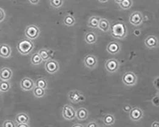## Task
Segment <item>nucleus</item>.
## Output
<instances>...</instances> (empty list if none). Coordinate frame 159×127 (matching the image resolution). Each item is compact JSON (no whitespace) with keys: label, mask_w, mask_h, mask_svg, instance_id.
I'll use <instances>...</instances> for the list:
<instances>
[{"label":"nucleus","mask_w":159,"mask_h":127,"mask_svg":"<svg viewBox=\"0 0 159 127\" xmlns=\"http://www.w3.org/2000/svg\"><path fill=\"white\" fill-rule=\"evenodd\" d=\"M111 34L112 36L116 39H124L128 34L127 27L124 23L117 22L111 26Z\"/></svg>","instance_id":"1"},{"label":"nucleus","mask_w":159,"mask_h":127,"mask_svg":"<svg viewBox=\"0 0 159 127\" xmlns=\"http://www.w3.org/2000/svg\"><path fill=\"white\" fill-rule=\"evenodd\" d=\"M34 48V43L28 39H22L17 44V49L18 51L24 55L30 54Z\"/></svg>","instance_id":"2"},{"label":"nucleus","mask_w":159,"mask_h":127,"mask_svg":"<svg viewBox=\"0 0 159 127\" xmlns=\"http://www.w3.org/2000/svg\"><path fill=\"white\" fill-rule=\"evenodd\" d=\"M122 80L126 86H133L137 84L138 77L133 72H127L123 75Z\"/></svg>","instance_id":"3"},{"label":"nucleus","mask_w":159,"mask_h":127,"mask_svg":"<svg viewBox=\"0 0 159 127\" xmlns=\"http://www.w3.org/2000/svg\"><path fill=\"white\" fill-rule=\"evenodd\" d=\"M40 30L35 25H30L26 28L25 35L26 37L30 40L36 39L39 36Z\"/></svg>","instance_id":"4"},{"label":"nucleus","mask_w":159,"mask_h":127,"mask_svg":"<svg viewBox=\"0 0 159 127\" xmlns=\"http://www.w3.org/2000/svg\"><path fill=\"white\" fill-rule=\"evenodd\" d=\"M76 111L71 105L66 104L63 107L62 114L65 119L67 120H71L76 118Z\"/></svg>","instance_id":"5"},{"label":"nucleus","mask_w":159,"mask_h":127,"mask_svg":"<svg viewBox=\"0 0 159 127\" xmlns=\"http://www.w3.org/2000/svg\"><path fill=\"white\" fill-rule=\"evenodd\" d=\"M69 100L74 103H78L83 102L85 99L82 93L77 90H71L68 94Z\"/></svg>","instance_id":"6"},{"label":"nucleus","mask_w":159,"mask_h":127,"mask_svg":"<svg viewBox=\"0 0 159 127\" xmlns=\"http://www.w3.org/2000/svg\"><path fill=\"white\" fill-rule=\"evenodd\" d=\"M144 21V17L140 11H135L130 15L129 17V22L135 26L140 25Z\"/></svg>","instance_id":"7"},{"label":"nucleus","mask_w":159,"mask_h":127,"mask_svg":"<svg viewBox=\"0 0 159 127\" xmlns=\"http://www.w3.org/2000/svg\"><path fill=\"white\" fill-rule=\"evenodd\" d=\"M45 69L50 74H54L59 69V65L56 60H49L45 65Z\"/></svg>","instance_id":"8"},{"label":"nucleus","mask_w":159,"mask_h":127,"mask_svg":"<svg viewBox=\"0 0 159 127\" xmlns=\"http://www.w3.org/2000/svg\"><path fill=\"white\" fill-rule=\"evenodd\" d=\"M120 67V63L116 59H111L106 61L105 68L110 73H115L118 71Z\"/></svg>","instance_id":"9"},{"label":"nucleus","mask_w":159,"mask_h":127,"mask_svg":"<svg viewBox=\"0 0 159 127\" xmlns=\"http://www.w3.org/2000/svg\"><path fill=\"white\" fill-rule=\"evenodd\" d=\"M84 63L86 67L90 69H94L98 66V60L93 55H87L84 58Z\"/></svg>","instance_id":"10"},{"label":"nucleus","mask_w":159,"mask_h":127,"mask_svg":"<svg viewBox=\"0 0 159 127\" xmlns=\"http://www.w3.org/2000/svg\"><path fill=\"white\" fill-rule=\"evenodd\" d=\"M130 118L134 122L140 120L144 116V112L138 107H135L130 109L129 113Z\"/></svg>","instance_id":"11"},{"label":"nucleus","mask_w":159,"mask_h":127,"mask_svg":"<svg viewBox=\"0 0 159 127\" xmlns=\"http://www.w3.org/2000/svg\"><path fill=\"white\" fill-rule=\"evenodd\" d=\"M20 86L25 91H29L34 89L35 87V83L30 78L25 77L21 81Z\"/></svg>","instance_id":"12"},{"label":"nucleus","mask_w":159,"mask_h":127,"mask_svg":"<svg viewBox=\"0 0 159 127\" xmlns=\"http://www.w3.org/2000/svg\"><path fill=\"white\" fill-rule=\"evenodd\" d=\"M145 44L147 48L153 49L158 47L159 42L157 37L154 35H150L146 38Z\"/></svg>","instance_id":"13"},{"label":"nucleus","mask_w":159,"mask_h":127,"mask_svg":"<svg viewBox=\"0 0 159 127\" xmlns=\"http://www.w3.org/2000/svg\"><path fill=\"white\" fill-rule=\"evenodd\" d=\"M121 46L119 42L112 41L109 43L107 47V50L109 54L112 55L116 54L120 52Z\"/></svg>","instance_id":"14"},{"label":"nucleus","mask_w":159,"mask_h":127,"mask_svg":"<svg viewBox=\"0 0 159 127\" xmlns=\"http://www.w3.org/2000/svg\"><path fill=\"white\" fill-rule=\"evenodd\" d=\"M12 76V71L10 68L5 67L0 70V79L9 81Z\"/></svg>","instance_id":"15"},{"label":"nucleus","mask_w":159,"mask_h":127,"mask_svg":"<svg viewBox=\"0 0 159 127\" xmlns=\"http://www.w3.org/2000/svg\"><path fill=\"white\" fill-rule=\"evenodd\" d=\"M11 48L8 45L2 44L0 45V56L4 58H8L11 55Z\"/></svg>","instance_id":"16"},{"label":"nucleus","mask_w":159,"mask_h":127,"mask_svg":"<svg viewBox=\"0 0 159 127\" xmlns=\"http://www.w3.org/2000/svg\"><path fill=\"white\" fill-rule=\"evenodd\" d=\"M76 115L77 119L79 120H85L87 119L89 117V113L86 108L82 107L77 109L76 112Z\"/></svg>","instance_id":"17"},{"label":"nucleus","mask_w":159,"mask_h":127,"mask_svg":"<svg viewBox=\"0 0 159 127\" xmlns=\"http://www.w3.org/2000/svg\"><path fill=\"white\" fill-rule=\"evenodd\" d=\"M98 28L103 32H107L110 28V22L105 18H101L99 21Z\"/></svg>","instance_id":"18"},{"label":"nucleus","mask_w":159,"mask_h":127,"mask_svg":"<svg viewBox=\"0 0 159 127\" xmlns=\"http://www.w3.org/2000/svg\"><path fill=\"white\" fill-rule=\"evenodd\" d=\"M85 41L87 44H95L97 41V36L93 31L87 32L85 36Z\"/></svg>","instance_id":"19"},{"label":"nucleus","mask_w":159,"mask_h":127,"mask_svg":"<svg viewBox=\"0 0 159 127\" xmlns=\"http://www.w3.org/2000/svg\"><path fill=\"white\" fill-rule=\"evenodd\" d=\"M15 122L17 123H28L29 117L25 113H21L17 114L15 117Z\"/></svg>","instance_id":"20"},{"label":"nucleus","mask_w":159,"mask_h":127,"mask_svg":"<svg viewBox=\"0 0 159 127\" xmlns=\"http://www.w3.org/2000/svg\"><path fill=\"white\" fill-rule=\"evenodd\" d=\"M101 18L98 16H92L89 19L87 23V26L92 28H98L99 21Z\"/></svg>","instance_id":"21"},{"label":"nucleus","mask_w":159,"mask_h":127,"mask_svg":"<svg viewBox=\"0 0 159 127\" xmlns=\"http://www.w3.org/2000/svg\"><path fill=\"white\" fill-rule=\"evenodd\" d=\"M103 122L107 126L113 125L115 122L114 116L111 114H107L103 117Z\"/></svg>","instance_id":"22"},{"label":"nucleus","mask_w":159,"mask_h":127,"mask_svg":"<svg viewBox=\"0 0 159 127\" xmlns=\"http://www.w3.org/2000/svg\"><path fill=\"white\" fill-rule=\"evenodd\" d=\"M31 63L34 65H39L42 63L43 60L38 53H35L32 55L30 60Z\"/></svg>","instance_id":"23"},{"label":"nucleus","mask_w":159,"mask_h":127,"mask_svg":"<svg viewBox=\"0 0 159 127\" xmlns=\"http://www.w3.org/2000/svg\"><path fill=\"white\" fill-rule=\"evenodd\" d=\"M75 18L73 16L67 15L64 18V23L67 26H72L75 24Z\"/></svg>","instance_id":"24"},{"label":"nucleus","mask_w":159,"mask_h":127,"mask_svg":"<svg viewBox=\"0 0 159 127\" xmlns=\"http://www.w3.org/2000/svg\"><path fill=\"white\" fill-rule=\"evenodd\" d=\"M38 54H39L43 60L47 61L50 59V54L47 50L44 49L40 50L38 52Z\"/></svg>","instance_id":"25"},{"label":"nucleus","mask_w":159,"mask_h":127,"mask_svg":"<svg viewBox=\"0 0 159 127\" xmlns=\"http://www.w3.org/2000/svg\"><path fill=\"white\" fill-rule=\"evenodd\" d=\"M120 7L123 10H128L132 7L133 5L132 0H122L121 2L119 4Z\"/></svg>","instance_id":"26"},{"label":"nucleus","mask_w":159,"mask_h":127,"mask_svg":"<svg viewBox=\"0 0 159 127\" xmlns=\"http://www.w3.org/2000/svg\"><path fill=\"white\" fill-rule=\"evenodd\" d=\"M33 93L35 97L37 98H42L45 95V90L41 88L40 87L35 86L33 89Z\"/></svg>","instance_id":"27"},{"label":"nucleus","mask_w":159,"mask_h":127,"mask_svg":"<svg viewBox=\"0 0 159 127\" xmlns=\"http://www.w3.org/2000/svg\"><path fill=\"white\" fill-rule=\"evenodd\" d=\"M11 87L10 83L9 81L6 80H2L0 82V90L1 92H8L10 90Z\"/></svg>","instance_id":"28"},{"label":"nucleus","mask_w":159,"mask_h":127,"mask_svg":"<svg viewBox=\"0 0 159 127\" xmlns=\"http://www.w3.org/2000/svg\"><path fill=\"white\" fill-rule=\"evenodd\" d=\"M35 86L40 87L44 90L46 89L47 88V81L43 78H40L36 81Z\"/></svg>","instance_id":"29"},{"label":"nucleus","mask_w":159,"mask_h":127,"mask_svg":"<svg viewBox=\"0 0 159 127\" xmlns=\"http://www.w3.org/2000/svg\"><path fill=\"white\" fill-rule=\"evenodd\" d=\"M51 5L55 8H59L63 5V0H50Z\"/></svg>","instance_id":"30"},{"label":"nucleus","mask_w":159,"mask_h":127,"mask_svg":"<svg viewBox=\"0 0 159 127\" xmlns=\"http://www.w3.org/2000/svg\"><path fill=\"white\" fill-rule=\"evenodd\" d=\"M2 126L4 127H15L16 124L12 120H6L3 123Z\"/></svg>","instance_id":"31"},{"label":"nucleus","mask_w":159,"mask_h":127,"mask_svg":"<svg viewBox=\"0 0 159 127\" xmlns=\"http://www.w3.org/2000/svg\"><path fill=\"white\" fill-rule=\"evenodd\" d=\"M5 18V12L4 9L0 7V22L3 21Z\"/></svg>","instance_id":"32"},{"label":"nucleus","mask_w":159,"mask_h":127,"mask_svg":"<svg viewBox=\"0 0 159 127\" xmlns=\"http://www.w3.org/2000/svg\"><path fill=\"white\" fill-rule=\"evenodd\" d=\"M157 100H159V97L157 96H154V97L152 98L151 102H152L153 105L156 106V107H157V106L158 107V106H159V100L156 101Z\"/></svg>","instance_id":"33"},{"label":"nucleus","mask_w":159,"mask_h":127,"mask_svg":"<svg viewBox=\"0 0 159 127\" xmlns=\"http://www.w3.org/2000/svg\"><path fill=\"white\" fill-rule=\"evenodd\" d=\"M153 83L156 88L158 89H159V77H158L156 78L154 80Z\"/></svg>","instance_id":"34"},{"label":"nucleus","mask_w":159,"mask_h":127,"mask_svg":"<svg viewBox=\"0 0 159 127\" xmlns=\"http://www.w3.org/2000/svg\"><path fill=\"white\" fill-rule=\"evenodd\" d=\"M98 125L96 124V123L95 122H90L88 124V125L86 126V127H98Z\"/></svg>","instance_id":"35"},{"label":"nucleus","mask_w":159,"mask_h":127,"mask_svg":"<svg viewBox=\"0 0 159 127\" xmlns=\"http://www.w3.org/2000/svg\"><path fill=\"white\" fill-rule=\"evenodd\" d=\"M17 127H29V125L28 123H17V125H16Z\"/></svg>","instance_id":"36"},{"label":"nucleus","mask_w":159,"mask_h":127,"mask_svg":"<svg viewBox=\"0 0 159 127\" xmlns=\"http://www.w3.org/2000/svg\"><path fill=\"white\" fill-rule=\"evenodd\" d=\"M31 4L32 5H37L39 2L40 0H29Z\"/></svg>","instance_id":"37"},{"label":"nucleus","mask_w":159,"mask_h":127,"mask_svg":"<svg viewBox=\"0 0 159 127\" xmlns=\"http://www.w3.org/2000/svg\"><path fill=\"white\" fill-rule=\"evenodd\" d=\"M151 127H159V122H154L152 123V125H151Z\"/></svg>","instance_id":"38"},{"label":"nucleus","mask_w":159,"mask_h":127,"mask_svg":"<svg viewBox=\"0 0 159 127\" xmlns=\"http://www.w3.org/2000/svg\"><path fill=\"white\" fill-rule=\"evenodd\" d=\"M99 1L102 3H105L109 1V0H99Z\"/></svg>","instance_id":"39"},{"label":"nucleus","mask_w":159,"mask_h":127,"mask_svg":"<svg viewBox=\"0 0 159 127\" xmlns=\"http://www.w3.org/2000/svg\"><path fill=\"white\" fill-rule=\"evenodd\" d=\"M122 0H114V1L116 2L117 4H120Z\"/></svg>","instance_id":"40"},{"label":"nucleus","mask_w":159,"mask_h":127,"mask_svg":"<svg viewBox=\"0 0 159 127\" xmlns=\"http://www.w3.org/2000/svg\"><path fill=\"white\" fill-rule=\"evenodd\" d=\"M0 92H1V90H0Z\"/></svg>","instance_id":"41"}]
</instances>
